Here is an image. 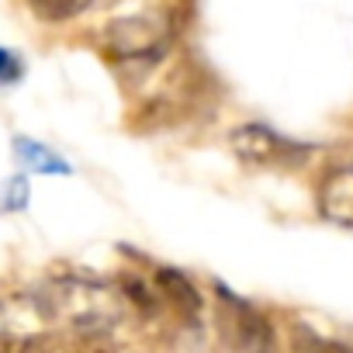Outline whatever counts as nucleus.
Wrapping results in <instances>:
<instances>
[{"mask_svg": "<svg viewBox=\"0 0 353 353\" xmlns=\"http://www.w3.org/2000/svg\"><path fill=\"white\" fill-rule=\"evenodd\" d=\"M35 308L46 319L63 322L80 339H111L125 325V294L118 284H108L94 274L59 270L39 291Z\"/></svg>", "mask_w": 353, "mask_h": 353, "instance_id": "nucleus-1", "label": "nucleus"}, {"mask_svg": "<svg viewBox=\"0 0 353 353\" xmlns=\"http://www.w3.org/2000/svg\"><path fill=\"white\" fill-rule=\"evenodd\" d=\"M101 49H104V56L118 70H139V73H145L170 49V21L163 14L118 18L114 25L104 28Z\"/></svg>", "mask_w": 353, "mask_h": 353, "instance_id": "nucleus-2", "label": "nucleus"}, {"mask_svg": "<svg viewBox=\"0 0 353 353\" xmlns=\"http://www.w3.org/2000/svg\"><path fill=\"white\" fill-rule=\"evenodd\" d=\"M229 149L246 163V166H301L308 156H312V145L270 128V125H260V121H250V125H239L229 132Z\"/></svg>", "mask_w": 353, "mask_h": 353, "instance_id": "nucleus-3", "label": "nucleus"}, {"mask_svg": "<svg viewBox=\"0 0 353 353\" xmlns=\"http://www.w3.org/2000/svg\"><path fill=\"white\" fill-rule=\"evenodd\" d=\"M215 291H219L222 329H225L229 343H232V346H246V350L270 346V325H267V319H263L250 301H243L239 294H232L225 284H215Z\"/></svg>", "mask_w": 353, "mask_h": 353, "instance_id": "nucleus-4", "label": "nucleus"}, {"mask_svg": "<svg viewBox=\"0 0 353 353\" xmlns=\"http://www.w3.org/2000/svg\"><path fill=\"white\" fill-rule=\"evenodd\" d=\"M152 281H156V288L163 294V305H166L170 319L184 322L188 329L201 325L205 298H201V291L194 288V281L184 270H176V267H152Z\"/></svg>", "mask_w": 353, "mask_h": 353, "instance_id": "nucleus-5", "label": "nucleus"}, {"mask_svg": "<svg viewBox=\"0 0 353 353\" xmlns=\"http://www.w3.org/2000/svg\"><path fill=\"white\" fill-rule=\"evenodd\" d=\"M315 205L325 222L353 229V163H339L325 170V176L319 181V191H315Z\"/></svg>", "mask_w": 353, "mask_h": 353, "instance_id": "nucleus-6", "label": "nucleus"}, {"mask_svg": "<svg viewBox=\"0 0 353 353\" xmlns=\"http://www.w3.org/2000/svg\"><path fill=\"white\" fill-rule=\"evenodd\" d=\"M11 149H14V159H18V166L25 173H46V176H56V173L66 176V173H73V166L56 149H49L46 142H39L32 135H14Z\"/></svg>", "mask_w": 353, "mask_h": 353, "instance_id": "nucleus-7", "label": "nucleus"}, {"mask_svg": "<svg viewBox=\"0 0 353 353\" xmlns=\"http://www.w3.org/2000/svg\"><path fill=\"white\" fill-rule=\"evenodd\" d=\"M101 4H108V0H28V8L49 21V25H63V21H73L80 14H90L97 11Z\"/></svg>", "mask_w": 353, "mask_h": 353, "instance_id": "nucleus-8", "label": "nucleus"}, {"mask_svg": "<svg viewBox=\"0 0 353 353\" xmlns=\"http://www.w3.org/2000/svg\"><path fill=\"white\" fill-rule=\"evenodd\" d=\"M28 201H32L28 173H18V176H11V181L4 184V191H0V212H8V215H14V212H25V208H28Z\"/></svg>", "mask_w": 353, "mask_h": 353, "instance_id": "nucleus-9", "label": "nucleus"}, {"mask_svg": "<svg viewBox=\"0 0 353 353\" xmlns=\"http://www.w3.org/2000/svg\"><path fill=\"white\" fill-rule=\"evenodd\" d=\"M25 73V59L11 49H0V83H18Z\"/></svg>", "mask_w": 353, "mask_h": 353, "instance_id": "nucleus-10", "label": "nucleus"}]
</instances>
